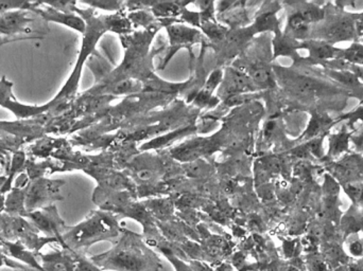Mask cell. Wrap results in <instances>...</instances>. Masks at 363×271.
<instances>
[{
    "instance_id": "obj_9",
    "label": "cell",
    "mask_w": 363,
    "mask_h": 271,
    "mask_svg": "<svg viewBox=\"0 0 363 271\" xmlns=\"http://www.w3.org/2000/svg\"><path fill=\"white\" fill-rule=\"evenodd\" d=\"M13 83L6 80V76H2L0 80V106L12 112L18 120H30V119L38 118L44 116L49 112L50 105L49 103L44 105H25L16 101L12 93Z\"/></svg>"
},
{
    "instance_id": "obj_20",
    "label": "cell",
    "mask_w": 363,
    "mask_h": 271,
    "mask_svg": "<svg viewBox=\"0 0 363 271\" xmlns=\"http://www.w3.org/2000/svg\"><path fill=\"white\" fill-rule=\"evenodd\" d=\"M74 271H104L91 261L86 255L74 253Z\"/></svg>"
},
{
    "instance_id": "obj_18",
    "label": "cell",
    "mask_w": 363,
    "mask_h": 271,
    "mask_svg": "<svg viewBox=\"0 0 363 271\" xmlns=\"http://www.w3.org/2000/svg\"><path fill=\"white\" fill-rule=\"evenodd\" d=\"M341 59L353 64V65L362 66L363 67V45L359 42H353L350 48L342 50Z\"/></svg>"
},
{
    "instance_id": "obj_24",
    "label": "cell",
    "mask_w": 363,
    "mask_h": 271,
    "mask_svg": "<svg viewBox=\"0 0 363 271\" xmlns=\"http://www.w3.org/2000/svg\"><path fill=\"white\" fill-rule=\"evenodd\" d=\"M351 141L355 145L356 151L362 155L363 154V138L353 135L351 137Z\"/></svg>"
},
{
    "instance_id": "obj_8",
    "label": "cell",
    "mask_w": 363,
    "mask_h": 271,
    "mask_svg": "<svg viewBox=\"0 0 363 271\" xmlns=\"http://www.w3.org/2000/svg\"><path fill=\"white\" fill-rule=\"evenodd\" d=\"M326 171L339 185L363 183V157L360 154H347L341 159L323 162Z\"/></svg>"
},
{
    "instance_id": "obj_7",
    "label": "cell",
    "mask_w": 363,
    "mask_h": 271,
    "mask_svg": "<svg viewBox=\"0 0 363 271\" xmlns=\"http://www.w3.org/2000/svg\"><path fill=\"white\" fill-rule=\"evenodd\" d=\"M26 219L35 227L36 230H38L40 233L44 234V236L55 238L59 242V246L63 248L62 236L68 226H66L65 221L60 217L55 204L45 207L33 212H28Z\"/></svg>"
},
{
    "instance_id": "obj_25",
    "label": "cell",
    "mask_w": 363,
    "mask_h": 271,
    "mask_svg": "<svg viewBox=\"0 0 363 271\" xmlns=\"http://www.w3.org/2000/svg\"><path fill=\"white\" fill-rule=\"evenodd\" d=\"M138 177H140V179H143V180H147V179L150 178L151 172L148 170L142 171V172L138 173Z\"/></svg>"
},
{
    "instance_id": "obj_16",
    "label": "cell",
    "mask_w": 363,
    "mask_h": 271,
    "mask_svg": "<svg viewBox=\"0 0 363 271\" xmlns=\"http://www.w3.org/2000/svg\"><path fill=\"white\" fill-rule=\"evenodd\" d=\"M25 142V139L15 136L0 138V164L4 170H8L10 166V153L18 151L19 146Z\"/></svg>"
},
{
    "instance_id": "obj_17",
    "label": "cell",
    "mask_w": 363,
    "mask_h": 271,
    "mask_svg": "<svg viewBox=\"0 0 363 271\" xmlns=\"http://www.w3.org/2000/svg\"><path fill=\"white\" fill-rule=\"evenodd\" d=\"M162 253L169 260L170 263L174 266L176 271H211L208 266L204 265L202 263H196V262L190 264L185 263V262L182 261L177 255H174V253H172L168 249H162Z\"/></svg>"
},
{
    "instance_id": "obj_28",
    "label": "cell",
    "mask_w": 363,
    "mask_h": 271,
    "mask_svg": "<svg viewBox=\"0 0 363 271\" xmlns=\"http://www.w3.org/2000/svg\"><path fill=\"white\" fill-rule=\"evenodd\" d=\"M6 179H8V177H6V175H1L0 176V192H1L2 188H4V183H6Z\"/></svg>"
},
{
    "instance_id": "obj_1",
    "label": "cell",
    "mask_w": 363,
    "mask_h": 271,
    "mask_svg": "<svg viewBox=\"0 0 363 271\" xmlns=\"http://www.w3.org/2000/svg\"><path fill=\"white\" fill-rule=\"evenodd\" d=\"M104 271H162L163 263L140 236L125 231L112 249L89 258Z\"/></svg>"
},
{
    "instance_id": "obj_23",
    "label": "cell",
    "mask_w": 363,
    "mask_h": 271,
    "mask_svg": "<svg viewBox=\"0 0 363 271\" xmlns=\"http://www.w3.org/2000/svg\"><path fill=\"white\" fill-rule=\"evenodd\" d=\"M349 253L357 259L363 257V238H357L349 245Z\"/></svg>"
},
{
    "instance_id": "obj_26",
    "label": "cell",
    "mask_w": 363,
    "mask_h": 271,
    "mask_svg": "<svg viewBox=\"0 0 363 271\" xmlns=\"http://www.w3.org/2000/svg\"><path fill=\"white\" fill-rule=\"evenodd\" d=\"M6 196L4 194L0 193V214H2L6 209Z\"/></svg>"
},
{
    "instance_id": "obj_11",
    "label": "cell",
    "mask_w": 363,
    "mask_h": 271,
    "mask_svg": "<svg viewBox=\"0 0 363 271\" xmlns=\"http://www.w3.org/2000/svg\"><path fill=\"white\" fill-rule=\"evenodd\" d=\"M38 259L44 271H74V253L70 249L40 253Z\"/></svg>"
},
{
    "instance_id": "obj_27",
    "label": "cell",
    "mask_w": 363,
    "mask_h": 271,
    "mask_svg": "<svg viewBox=\"0 0 363 271\" xmlns=\"http://www.w3.org/2000/svg\"><path fill=\"white\" fill-rule=\"evenodd\" d=\"M6 255L4 251L2 250L1 246H0V268L4 267V261L6 259Z\"/></svg>"
},
{
    "instance_id": "obj_22",
    "label": "cell",
    "mask_w": 363,
    "mask_h": 271,
    "mask_svg": "<svg viewBox=\"0 0 363 271\" xmlns=\"http://www.w3.org/2000/svg\"><path fill=\"white\" fill-rule=\"evenodd\" d=\"M29 6V1H0V15L10 12V11L19 10V8L28 10Z\"/></svg>"
},
{
    "instance_id": "obj_2",
    "label": "cell",
    "mask_w": 363,
    "mask_h": 271,
    "mask_svg": "<svg viewBox=\"0 0 363 271\" xmlns=\"http://www.w3.org/2000/svg\"><path fill=\"white\" fill-rule=\"evenodd\" d=\"M121 229L116 219L106 212H93L85 221L74 227H67L62 236L63 249L86 255L89 247L96 243L116 242Z\"/></svg>"
},
{
    "instance_id": "obj_29",
    "label": "cell",
    "mask_w": 363,
    "mask_h": 271,
    "mask_svg": "<svg viewBox=\"0 0 363 271\" xmlns=\"http://www.w3.org/2000/svg\"><path fill=\"white\" fill-rule=\"evenodd\" d=\"M355 136L359 137V138H363V129H360L357 134L355 133Z\"/></svg>"
},
{
    "instance_id": "obj_10",
    "label": "cell",
    "mask_w": 363,
    "mask_h": 271,
    "mask_svg": "<svg viewBox=\"0 0 363 271\" xmlns=\"http://www.w3.org/2000/svg\"><path fill=\"white\" fill-rule=\"evenodd\" d=\"M34 14L45 21H53V23H63L67 27L72 28L77 31L84 32L85 23L82 19L72 14H67L59 8L48 6L46 2H30L29 8Z\"/></svg>"
},
{
    "instance_id": "obj_6",
    "label": "cell",
    "mask_w": 363,
    "mask_h": 271,
    "mask_svg": "<svg viewBox=\"0 0 363 271\" xmlns=\"http://www.w3.org/2000/svg\"><path fill=\"white\" fill-rule=\"evenodd\" d=\"M64 183L62 180H52L44 177L30 180L25 188V207L27 212L52 206L53 202L63 200L60 190Z\"/></svg>"
},
{
    "instance_id": "obj_15",
    "label": "cell",
    "mask_w": 363,
    "mask_h": 271,
    "mask_svg": "<svg viewBox=\"0 0 363 271\" xmlns=\"http://www.w3.org/2000/svg\"><path fill=\"white\" fill-rule=\"evenodd\" d=\"M4 213L10 217H25L28 214L25 207V189L13 188L6 196Z\"/></svg>"
},
{
    "instance_id": "obj_19",
    "label": "cell",
    "mask_w": 363,
    "mask_h": 271,
    "mask_svg": "<svg viewBox=\"0 0 363 271\" xmlns=\"http://www.w3.org/2000/svg\"><path fill=\"white\" fill-rule=\"evenodd\" d=\"M347 194L354 206L363 210V183H351L341 185Z\"/></svg>"
},
{
    "instance_id": "obj_5",
    "label": "cell",
    "mask_w": 363,
    "mask_h": 271,
    "mask_svg": "<svg viewBox=\"0 0 363 271\" xmlns=\"http://www.w3.org/2000/svg\"><path fill=\"white\" fill-rule=\"evenodd\" d=\"M4 241H19L21 244L33 251L36 255H40L43 247L48 244H57L55 238L40 236L38 230L35 229L33 225L25 217H10L9 215L8 225L4 233Z\"/></svg>"
},
{
    "instance_id": "obj_12",
    "label": "cell",
    "mask_w": 363,
    "mask_h": 271,
    "mask_svg": "<svg viewBox=\"0 0 363 271\" xmlns=\"http://www.w3.org/2000/svg\"><path fill=\"white\" fill-rule=\"evenodd\" d=\"M0 246H1L4 253L11 259L21 262L23 265L29 266V267L33 268V270L44 271L43 270L42 264H40V260H38V255L26 248L19 241H15V242L1 241Z\"/></svg>"
},
{
    "instance_id": "obj_13",
    "label": "cell",
    "mask_w": 363,
    "mask_h": 271,
    "mask_svg": "<svg viewBox=\"0 0 363 271\" xmlns=\"http://www.w3.org/2000/svg\"><path fill=\"white\" fill-rule=\"evenodd\" d=\"M354 134L355 132H347V127L345 125L340 133L330 135V151H328V155L322 158L321 161H335L342 154L351 153L349 143Z\"/></svg>"
},
{
    "instance_id": "obj_14",
    "label": "cell",
    "mask_w": 363,
    "mask_h": 271,
    "mask_svg": "<svg viewBox=\"0 0 363 271\" xmlns=\"http://www.w3.org/2000/svg\"><path fill=\"white\" fill-rule=\"evenodd\" d=\"M337 123V119L328 116V113H313L311 122L303 138L315 139L317 137L328 135L330 129Z\"/></svg>"
},
{
    "instance_id": "obj_4",
    "label": "cell",
    "mask_w": 363,
    "mask_h": 271,
    "mask_svg": "<svg viewBox=\"0 0 363 271\" xmlns=\"http://www.w3.org/2000/svg\"><path fill=\"white\" fill-rule=\"evenodd\" d=\"M36 17H38V15L26 8L13 10L0 15V44L43 38L48 30L38 28L42 23Z\"/></svg>"
},
{
    "instance_id": "obj_3",
    "label": "cell",
    "mask_w": 363,
    "mask_h": 271,
    "mask_svg": "<svg viewBox=\"0 0 363 271\" xmlns=\"http://www.w3.org/2000/svg\"><path fill=\"white\" fill-rule=\"evenodd\" d=\"M325 17L323 21L311 27L309 40H320L334 46L337 42H357V23L359 14L345 12L342 2H328L324 6Z\"/></svg>"
},
{
    "instance_id": "obj_21",
    "label": "cell",
    "mask_w": 363,
    "mask_h": 271,
    "mask_svg": "<svg viewBox=\"0 0 363 271\" xmlns=\"http://www.w3.org/2000/svg\"><path fill=\"white\" fill-rule=\"evenodd\" d=\"M337 122H341V121H347L345 127L347 129H351L352 132L355 131V123L357 121L362 120L363 123V106L358 108L357 110H354L353 112L347 113V114L342 115V116L338 117Z\"/></svg>"
}]
</instances>
